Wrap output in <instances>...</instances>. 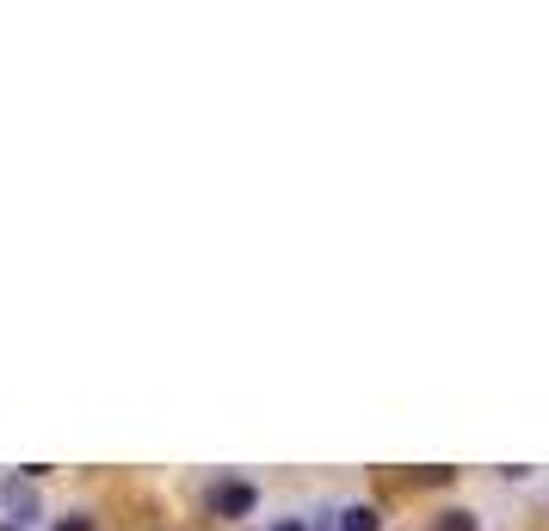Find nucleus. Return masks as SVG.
<instances>
[{
	"mask_svg": "<svg viewBox=\"0 0 549 531\" xmlns=\"http://www.w3.org/2000/svg\"><path fill=\"white\" fill-rule=\"evenodd\" d=\"M204 501H210V513H216V519H247L253 507H260V488L241 482V476H223V482H210Z\"/></svg>",
	"mask_w": 549,
	"mask_h": 531,
	"instance_id": "nucleus-1",
	"label": "nucleus"
},
{
	"mask_svg": "<svg viewBox=\"0 0 549 531\" xmlns=\"http://www.w3.org/2000/svg\"><path fill=\"white\" fill-rule=\"evenodd\" d=\"M0 507L13 513V525H19V531L44 519V513H38V488H31L25 476H7V482H0Z\"/></svg>",
	"mask_w": 549,
	"mask_h": 531,
	"instance_id": "nucleus-2",
	"label": "nucleus"
},
{
	"mask_svg": "<svg viewBox=\"0 0 549 531\" xmlns=\"http://www.w3.org/2000/svg\"><path fill=\"white\" fill-rule=\"evenodd\" d=\"M383 525V513L371 507V501H352L346 513H340V531H377Z\"/></svg>",
	"mask_w": 549,
	"mask_h": 531,
	"instance_id": "nucleus-3",
	"label": "nucleus"
},
{
	"mask_svg": "<svg viewBox=\"0 0 549 531\" xmlns=\"http://www.w3.org/2000/svg\"><path fill=\"white\" fill-rule=\"evenodd\" d=\"M432 531H475V513H438Z\"/></svg>",
	"mask_w": 549,
	"mask_h": 531,
	"instance_id": "nucleus-4",
	"label": "nucleus"
},
{
	"mask_svg": "<svg viewBox=\"0 0 549 531\" xmlns=\"http://www.w3.org/2000/svg\"><path fill=\"white\" fill-rule=\"evenodd\" d=\"M56 531H93V519L87 513H68V519H56Z\"/></svg>",
	"mask_w": 549,
	"mask_h": 531,
	"instance_id": "nucleus-5",
	"label": "nucleus"
},
{
	"mask_svg": "<svg viewBox=\"0 0 549 531\" xmlns=\"http://www.w3.org/2000/svg\"><path fill=\"white\" fill-rule=\"evenodd\" d=\"M272 531H309V525H303V519H278Z\"/></svg>",
	"mask_w": 549,
	"mask_h": 531,
	"instance_id": "nucleus-6",
	"label": "nucleus"
},
{
	"mask_svg": "<svg viewBox=\"0 0 549 531\" xmlns=\"http://www.w3.org/2000/svg\"><path fill=\"white\" fill-rule=\"evenodd\" d=\"M7 531H19V525H7Z\"/></svg>",
	"mask_w": 549,
	"mask_h": 531,
	"instance_id": "nucleus-7",
	"label": "nucleus"
}]
</instances>
